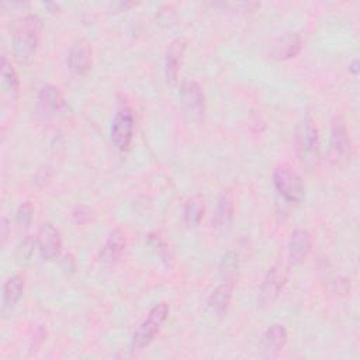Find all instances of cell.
Returning <instances> with one entry per match:
<instances>
[{
    "label": "cell",
    "mask_w": 360,
    "mask_h": 360,
    "mask_svg": "<svg viewBox=\"0 0 360 360\" xmlns=\"http://www.w3.org/2000/svg\"><path fill=\"white\" fill-rule=\"evenodd\" d=\"M357 65H359V62H357V60H354V62H353V69H352V70H353V72H354V73H356V72H357V68H356V66H357Z\"/></svg>",
    "instance_id": "obj_26"
},
{
    "label": "cell",
    "mask_w": 360,
    "mask_h": 360,
    "mask_svg": "<svg viewBox=\"0 0 360 360\" xmlns=\"http://www.w3.org/2000/svg\"><path fill=\"white\" fill-rule=\"evenodd\" d=\"M32 214H34V207L31 202H24L18 207L17 210V215H15V221L20 226H28L32 221Z\"/></svg>",
    "instance_id": "obj_23"
},
{
    "label": "cell",
    "mask_w": 360,
    "mask_h": 360,
    "mask_svg": "<svg viewBox=\"0 0 360 360\" xmlns=\"http://www.w3.org/2000/svg\"><path fill=\"white\" fill-rule=\"evenodd\" d=\"M273 183L277 191L291 202H301L304 200V184L301 177L290 167L278 166L273 173Z\"/></svg>",
    "instance_id": "obj_4"
},
{
    "label": "cell",
    "mask_w": 360,
    "mask_h": 360,
    "mask_svg": "<svg viewBox=\"0 0 360 360\" xmlns=\"http://www.w3.org/2000/svg\"><path fill=\"white\" fill-rule=\"evenodd\" d=\"M37 246L42 259L52 260L60 255L62 236L60 232L49 222L42 224L37 235Z\"/></svg>",
    "instance_id": "obj_8"
},
{
    "label": "cell",
    "mask_w": 360,
    "mask_h": 360,
    "mask_svg": "<svg viewBox=\"0 0 360 360\" xmlns=\"http://www.w3.org/2000/svg\"><path fill=\"white\" fill-rule=\"evenodd\" d=\"M233 208H235L233 197L226 190L219 195L218 202H217V208H215L214 218H212V222L215 224V226H219V228L228 226L233 218Z\"/></svg>",
    "instance_id": "obj_17"
},
{
    "label": "cell",
    "mask_w": 360,
    "mask_h": 360,
    "mask_svg": "<svg viewBox=\"0 0 360 360\" xmlns=\"http://www.w3.org/2000/svg\"><path fill=\"white\" fill-rule=\"evenodd\" d=\"M42 32V21L35 14L15 20L11 25V41L14 56L18 62H28L38 49Z\"/></svg>",
    "instance_id": "obj_1"
},
{
    "label": "cell",
    "mask_w": 360,
    "mask_h": 360,
    "mask_svg": "<svg viewBox=\"0 0 360 360\" xmlns=\"http://www.w3.org/2000/svg\"><path fill=\"white\" fill-rule=\"evenodd\" d=\"M233 285H235L233 278H225L224 283L219 284L212 291V294L208 298V307L212 312H215L217 315H222L224 312H226L231 302Z\"/></svg>",
    "instance_id": "obj_15"
},
{
    "label": "cell",
    "mask_w": 360,
    "mask_h": 360,
    "mask_svg": "<svg viewBox=\"0 0 360 360\" xmlns=\"http://www.w3.org/2000/svg\"><path fill=\"white\" fill-rule=\"evenodd\" d=\"M184 222L187 226H197L204 217V201L200 197H193L184 207Z\"/></svg>",
    "instance_id": "obj_20"
},
{
    "label": "cell",
    "mask_w": 360,
    "mask_h": 360,
    "mask_svg": "<svg viewBox=\"0 0 360 360\" xmlns=\"http://www.w3.org/2000/svg\"><path fill=\"white\" fill-rule=\"evenodd\" d=\"M68 63H69V69L75 75L77 76L86 75L90 70L93 63V48L90 42L86 39H79L77 42H75L73 46L70 48Z\"/></svg>",
    "instance_id": "obj_9"
},
{
    "label": "cell",
    "mask_w": 360,
    "mask_h": 360,
    "mask_svg": "<svg viewBox=\"0 0 360 360\" xmlns=\"http://www.w3.org/2000/svg\"><path fill=\"white\" fill-rule=\"evenodd\" d=\"M330 145L336 156L339 158H347L350 152V138L347 128L342 118H336L332 124V132H330Z\"/></svg>",
    "instance_id": "obj_16"
},
{
    "label": "cell",
    "mask_w": 360,
    "mask_h": 360,
    "mask_svg": "<svg viewBox=\"0 0 360 360\" xmlns=\"http://www.w3.org/2000/svg\"><path fill=\"white\" fill-rule=\"evenodd\" d=\"M169 316V305L166 302H160L155 305L148 316L141 322V325L134 332L131 347L132 350H141L146 347L156 336V333L160 330L162 325L166 322Z\"/></svg>",
    "instance_id": "obj_3"
},
{
    "label": "cell",
    "mask_w": 360,
    "mask_h": 360,
    "mask_svg": "<svg viewBox=\"0 0 360 360\" xmlns=\"http://www.w3.org/2000/svg\"><path fill=\"white\" fill-rule=\"evenodd\" d=\"M38 108L45 117H52L63 112L66 108V103L59 89L51 84L44 86L38 96Z\"/></svg>",
    "instance_id": "obj_10"
},
{
    "label": "cell",
    "mask_w": 360,
    "mask_h": 360,
    "mask_svg": "<svg viewBox=\"0 0 360 360\" xmlns=\"http://www.w3.org/2000/svg\"><path fill=\"white\" fill-rule=\"evenodd\" d=\"M287 342V330L283 325H271L263 336V347L270 354L280 352Z\"/></svg>",
    "instance_id": "obj_19"
},
{
    "label": "cell",
    "mask_w": 360,
    "mask_h": 360,
    "mask_svg": "<svg viewBox=\"0 0 360 360\" xmlns=\"http://www.w3.org/2000/svg\"><path fill=\"white\" fill-rule=\"evenodd\" d=\"M135 129V118L131 108H121L115 114L111 124V141L120 150H127L132 142Z\"/></svg>",
    "instance_id": "obj_6"
},
{
    "label": "cell",
    "mask_w": 360,
    "mask_h": 360,
    "mask_svg": "<svg viewBox=\"0 0 360 360\" xmlns=\"http://www.w3.org/2000/svg\"><path fill=\"white\" fill-rule=\"evenodd\" d=\"M34 245H35V240H32L31 238H25L18 249H17V257L18 260H22V262H27L31 259L32 256V252H34Z\"/></svg>",
    "instance_id": "obj_24"
},
{
    "label": "cell",
    "mask_w": 360,
    "mask_h": 360,
    "mask_svg": "<svg viewBox=\"0 0 360 360\" xmlns=\"http://www.w3.org/2000/svg\"><path fill=\"white\" fill-rule=\"evenodd\" d=\"M1 76H3L4 86L7 87L10 94L13 97H17L18 96V89H20V82H18L15 70L13 69V66L8 62L6 55L1 56Z\"/></svg>",
    "instance_id": "obj_21"
},
{
    "label": "cell",
    "mask_w": 360,
    "mask_h": 360,
    "mask_svg": "<svg viewBox=\"0 0 360 360\" xmlns=\"http://www.w3.org/2000/svg\"><path fill=\"white\" fill-rule=\"evenodd\" d=\"M184 49H186V42L183 39H174L167 48L166 59H165V73H166L167 82L170 83H174L177 80Z\"/></svg>",
    "instance_id": "obj_14"
},
{
    "label": "cell",
    "mask_w": 360,
    "mask_h": 360,
    "mask_svg": "<svg viewBox=\"0 0 360 360\" xmlns=\"http://www.w3.org/2000/svg\"><path fill=\"white\" fill-rule=\"evenodd\" d=\"M7 235H8V225H7V219L3 218V221H1V239H3V242H6Z\"/></svg>",
    "instance_id": "obj_25"
},
{
    "label": "cell",
    "mask_w": 360,
    "mask_h": 360,
    "mask_svg": "<svg viewBox=\"0 0 360 360\" xmlns=\"http://www.w3.org/2000/svg\"><path fill=\"white\" fill-rule=\"evenodd\" d=\"M295 150L297 156L308 167L319 162V139L318 129L311 118H304L295 131Z\"/></svg>",
    "instance_id": "obj_2"
},
{
    "label": "cell",
    "mask_w": 360,
    "mask_h": 360,
    "mask_svg": "<svg viewBox=\"0 0 360 360\" xmlns=\"http://www.w3.org/2000/svg\"><path fill=\"white\" fill-rule=\"evenodd\" d=\"M238 269V255L233 252H228L224 255L221 260V273L225 278H233V273Z\"/></svg>",
    "instance_id": "obj_22"
},
{
    "label": "cell",
    "mask_w": 360,
    "mask_h": 360,
    "mask_svg": "<svg viewBox=\"0 0 360 360\" xmlns=\"http://www.w3.org/2000/svg\"><path fill=\"white\" fill-rule=\"evenodd\" d=\"M24 291V278L20 274L10 277L3 287V309L13 308Z\"/></svg>",
    "instance_id": "obj_18"
},
{
    "label": "cell",
    "mask_w": 360,
    "mask_h": 360,
    "mask_svg": "<svg viewBox=\"0 0 360 360\" xmlns=\"http://www.w3.org/2000/svg\"><path fill=\"white\" fill-rule=\"evenodd\" d=\"M125 245H127L125 235L120 229H114L108 235L100 252V262L105 266H114L121 259L125 250Z\"/></svg>",
    "instance_id": "obj_11"
},
{
    "label": "cell",
    "mask_w": 360,
    "mask_h": 360,
    "mask_svg": "<svg viewBox=\"0 0 360 360\" xmlns=\"http://www.w3.org/2000/svg\"><path fill=\"white\" fill-rule=\"evenodd\" d=\"M180 103L193 121L200 122L205 112V98L200 84L194 80H184L180 86Z\"/></svg>",
    "instance_id": "obj_5"
},
{
    "label": "cell",
    "mask_w": 360,
    "mask_h": 360,
    "mask_svg": "<svg viewBox=\"0 0 360 360\" xmlns=\"http://www.w3.org/2000/svg\"><path fill=\"white\" fill-rule=\"evenodd\" d=\"M312 246L311 233L305 229H297L292 232L288 243V259L292 264L302 263Z\"/></svg>",
    "instance_id": "obj_12"
},
{
    "label": "cell",
    "mask_w": 360,
    "mask_h": 360,
    "mask_svg": "<svg viewBox=\"0 0 360 360\" xmlns=\"http://www.w3.org/2000/svg\"><path fill=\"white\" fill-rule=\"evenodd\" d=\"M285 281H287V269H285V266H283V264L273 266L267 271V274H266V277L262 283L260 295H259L260 304L267 305V304L273 302L278 297V294L283 290Z\"/></svg>",
    "instance_id": "obj_7"
},
{
    "label": "cell",
    "mask_w": 360,
    "mask_h": 360,
    "mask_svg": "<svg viewBox=\"0 0 360 360\" xmlns=\"http://www.w3.org/2000/svg\"><path fill=\"white\" fill-rule=\"evenodd\" d=\"M302 48V39L298 34H287L278 38L270 49V56L277 60H285L300 53Z\"/></svg>",
    "instance_id": "obj_13"
}]
</instances>
